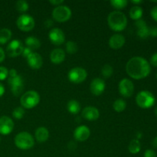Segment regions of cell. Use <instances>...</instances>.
Masks as SVG:
<instances>
[{
  "mask_svg": "<svg viewBox=\"0 0 157 157\" xmlns=\"http://www.w3.org/2000/svg\"><path fill=\"white\" fill-rule=\"evenodd\" d=\"M126 71L131 78L140 80L148 76L151 71L150 63L142 57L130 58L126 65Z\"/></svg>",
  "mask_w": 157,
  "mask_h": 157,
  "instance_id": "cell-1",
  "label": "cell"
},
{
  "mask_svg": "<svg viewBox=\"0 0 157 157\" xmlns=\"http://www.w3.org/2000/svg\"><path fill=\"white\" fill-rule=\"evenodd\" d=\"M107 23L110 29L114 32H121L127 27V18L123 12L113 11L107 17Z\"/></svg>",
  "mask_w": 157,
  "mask_h": 157,
  "instance_id": "cell-2",
  "label": "cell"
},
{
  "mask_svg": "<svg viewBox=\"0 0 157 157\" xmlns=\"http://www.w3.org/2000/svg\"><path fill=\"white\" fill-rule=\"evenodd\" d=\"M15 144L18 149L28 150L32 149L35 145V140L33 136L28 132H21L15 136Z\"/></svg>",
  "mask_w": 157,
  "mask_h": 157,
  "instance_id": "cell-3",
  "label": "cell"
},
{
  "mask_svg": "<svg viewBox=\"0 0 157 157\" xmlns=\"http://www.w3.org/2000/svg\"><path fill=\"white\" fill-rule=\"evenodd\" d=\"M40 102V96L35 90H29L25 92L20 99V103L23 108L32 109L36 107Z\"/></svg>",
  "mask_w": 157,
  "mask_h": 157,
  "instance_id": "cell-4",
  "label": "cell"
},
{
  "mask_svg": "<svg viewBox=\"0 0 157 157\" xmlns=\"http://www.w3.org/2000/svg\"><path fill=\"white\" fill-rule=\"evenodd\" d=\"M136 104L141 108L147 109L154 105L156 98L151 92L148 90H141L136 95Z\"/></svg>",
  "mask_w": 157,
  "mask_h": 157,
  "instance_id": "cell-5",
  "label": "cell"
},
{
  "mask_svg": "<svg viewBox=\"0 0 157 157\" xmlns=\"http://www.w3.org/2000/svg\"><path fill=\"white\" fill-rule=\"evenodd\" d=\"M71 16V10L67 6H57L52 11V18L58 22L68 21Z\"/></svg>",
  "mask_w": 157,
  "mask_h": 157,
  "instance_id": "cell-6",
  "label": "cell"
},
{
  "mask_svg": "<svg viewBox=\"0 0 157 157\" xmlns=\"http://www.w3.org/2000/svg\"><path fill=\"white\" fill-rule=\"evenodd\" d=\"M17 27L23 32H29L35 28V22L34 18L31 15L23 14L18 17L16 21Z\"/></svg>",
  "mask_w": 157,
  "mask_h": 157,
  "instance_id": "cell-7",
  "label": "cell"
},
{
  "mask_svg": "<svg viewBox=\"0 0 157 157\" xmlns=\"http://www.w3.org/2000/svg\"><path fill=\"white\" fill-rule=\"evenodd\" d=\"M68 79L71 82L74 84H80L86 80L87 77V73L86 70L80 67H76L72 68L68 72Z\"/></svg>",
  "mask_w": 157,
  "mask_h": 157,
  "instance_id": "cell-8",
  "label": "cell"
},
{
  "mask_svg": "<svg viewBox=\"0 0 157 157\" xmlns=\"http://www.w3.org/2000/svg\"><path fill=\"white\" fill-rule=\"evenodd\" d=\"M9 86H10L12 93L14 96L18 97L24 90V80L22 79L21 76L17 75L14 78H9L8 80Z\"/></svg>",
  "mask_w": 157,
  "mask_h": 157,
  "instance_id": "cell-9",
  "label": "cell"
},
{
  "mask_svg": "<svg viewBox=\"0 0 157 157\" xmlns=\"http://www.w3.org/2000/svg\"><path fill=\"white\" fill-rule=\"evenodd\" d=\"M24 46L19 40H13L6 47V53L10 58H15L22 54Z\"/></svg>",
  "mask_w": 157,
  "mask_h": 157,
  "instance_id": "cell-10",
  "label": "cell"
},
{
  "mask_svg": "<svg viewBox=\"0 0 157 157\" xmlns=\"http://www.w3.org/2000/svg\"><path fill=\"white\" fill-rule=\"evenodd\" d=\"M119 92L124 98H130L134 92V84L130 80L124 78L119 83Z\"/></svg>",
  "mask_w": 157,
  "mask_h": 157,
  "instance_id": "cell-11",
  "label": "cell"
},
{
  "mask_svg": "<svg viewBox=\"0 0 157 157\" xmlns=\"http://www.w3.org/2000/svg\"><path fill=\"white\" fill-rule=\"evenodd\" d=\"M49 39L55 45L62 44L65 41V35L63 31L58 28L52 29L49 32Z\"/></svg>",
  "mask_w": 157,
  "mask_h": 157,
  "instance_id": "cell-12",
  "label": "cell"
},
{
  "mask_svg": "<svg viewBox=\"0 0 157 157\" xmlns=\"http://www.w3.org/2000/svg\"><path fill=\"white\" fill-rule=\"evenodd\" d=\"M14 123L10 117L2 116L0 117V134L8 135L13 130Z\"/></svg>",
  "mask_w": 157,
  "mask_h": 157,
  "instance_id": "cell-13",
  "label": "cell"
},
{
  "mask_svg": "<svg viewBox=\"0 0 157 157\" xmlns=\"http://www.w3.org/2000/svg\"><path fill=\"white\" fill-rule=\"evenodd\" d=\"M105 81L103 79H101V78H94L91 81V83H90V92L94 95H95V96H99V95L102 94L104 93V90H105Z\"/></svg>",
  "mask_w": 157,
  "mask_h": 157,
  "instance_id": "cell-14",
  "label": "cell"
},
{
  "mask_svg": "<svg viewBox=\"0 0 157 157\" xmlns=\"http://www.w3.org/2000/svg\"><path fill=\"white\" fill-rule=\"evenodd\" d=\"M28 64L31 68L34 70H38L41 68L43 64V58L41 55L36 52H32L27 58Z\"/></svg>",
  "mask_w": 157,
  "mask_h": 157,
  "instance_id": "cell-15",
  "label": "cell"
},
{
  "mask_svg": "<svg viewBox=\"0 0 157 157\" xmlns=\"http://www.w3.org/2000/svg\"><path fill=\"white\" fill-rule=\"evenodd\" d=\"M90 135V129L87 127V126L81 125L77 127L74 133V136H75V140L80 142H83V141L87 140L89 138Z\"/></svg>",
  "mask_w": 157,
  "mask_h": 157,
  "instance_id": "cell-16",
  "label": "cell"
},
{
  "mask_svg": "<svg viewBox=\"0 0 157 157\" xmlns=\"http://www.w3.org/2000/svg\"><path fill=\"white\" fill-rule=\"evenodd\" d=\"M126 39L124 36L121 34H115L112 35L109 39V45L111 48L117 50V49L121 48L125 44Z\"/></svg>",
  "mask_w": 157,
  "mask_h": 157,
  "instance_id": "cell-17",
  "label": "cell"
},
{
  "mask_svg": "<svg viewBox=\"0 0 157 157\" xmlns=\"http://www.w3.org/2000/svg\"><path fill=\"white\" fill-rule=\"evenodd\" d=\"M83 117L87 121H96L99 118L100 113L98 109L94 107H86L81 113Z\"/></svg>",
  "mask_w": 157,
  "mask_h": 157,
  "instance_id": "cell-18",
  "label": "cell"
},
{
  "mask_svg": "<svg viewBox=\"0 0 157 157\" xmlns=\"http://www.w3.org/2000/svg\"><path fill=\"white\" fill-rule=\"evenodd\" d=\"M65 52L61 48L54 49L50 55V60L53 64H59L65 59Z\"/></svg>",
  "mask_w": 157,
  "mask_h": 157,
  "instance_id": "cell-19",
  "label": "cell"
},
{
  "mask_svg": "<svg viewBox=\"0 0 157 157\" xmlns=\"http://www.w3.org/2000/svg\"><path fill=\"white\" fill-rule=\"evenodd\" d=\"M35 139L39 143H44L49 137V131L46 127H40L35 132Z\"/></svg>",
  "mask_w": 157,
  "mask_h": 157,
  "instance_id": "cell-20",
  "label": "cell"
},
{
  "mask_svg": "<svg viewBox=\"0 0 157 157\" xmlns=\"http://www.w3.org/2000/svg\"><path fill=\"white\" fill-rule=\"evenodd\" d=\"M25 44L27 45V48H30L31 50H36L41 47V41L39 39L34 36L28 37L25 39Z\"/></svg>",
  "mask_w": 157,
  "mask_h": 157,
  "instance_id": "cell-21",
  "label": "cell"
},
{
  "mask_svg": "<svg viewBox=\"0 0 157 157\" xmlns=\"http://www.w3.org/2000/svg\"><path fill=\"white\" fill-rule=\"evenodd\" d=\"M67 109L72 114H78L81 110V104L75 100H71L67 104Z\"/></svg>",
  "mask_w": 157,
  "mask_h": 157,
  "instance_id": "cell-22",
  "label": "cell"
},
{
  "mask_svg": "<svg viewBox=\"0 0 157 157\" xmlns=\"http://www.w3.org/2000/svg\"><path fill=\"white\" fill-rule=\"evenodd\" d=\"M143 15V9L139 6H134L130 9V17L133 20L141 19Z\"/></svg>",
  "mask_w": 157,
  "mask_h": 157,
  "instance_id": "cell-23",
  "label": "cell"
},
{
  "mask_svg": "<svg viewBox=\"0 0 157 157\" xmlns=\"http://www.w3.org/2000/svg\"><path fill=\"white\" fill-rule=\"evenodd\" d=\"M12 33L10 29H0V44H5L12 38Z\"/></svg>",
  "mask_w": 157,
  "mask_h": 157,
  "instance_id": "cell-24",
  "label": "cell"
},
{
  "mask_svg": "<svg viewBox=\"0 0 157 157\" xmlns=\"http://www.w3.org/2000/svg\"><path fill=\"white\" fill-rule=\"evenodd\" d=\"M141 149V144L138 140L135 139L133 140L130 141V144H129L128 150L129 152L132 154H136V153H139Z\"/></svg>",
  "mask_w": 157,
  "mask_h": 157,
  "instance_id": "cell-25",
  "label": "cell"
},
{
  "mask_svg": "<svg viewBox=\"0 0 157 157\" xmlns=\"http://www.w3.org/2000/svg\"><path fill=\"white\" fill-rule=\"evenodd\" d=\"M127 107V104L123 99H117L113 102V108L116 112L121 113L123 112Z\"/></svg>",
  "mask_w": 157,
  "mask_h": 157,
  "instance_id": "cell-26",
  "label": "cell"
},
{
  "mask_svg": "<svg viewBox=\"0 0 157 157\" xmlns=\"http://www.w3.org/2000/svg\"><path fill=\"white\" fill-rule=\"evenodd\" d=\"M15 8H16V10L19 12L20 13H24V12H27L29 8V6L26 1L19 0V1H18L15 3Z\"/></svg>",
  "mask_w": 157,
  "mask_h": 157,
  "instance_id": "cell-27",
  "label": "cell"
},
{
  "mask_svg": "<svg viewBox=\"0 0 157 157\" xmlns=\"http://www.w3.org/2000/svg\"><path fill=\"white\" fill-rule=\"evenodd\" d=\"M137 35L141 39H146L150 36V28L147 27V25L141 27L138 29Z\"/></svg>",
  "mask_w": 157,
  "mask_h": 157,
  "instance_id": "cell-28",
  "label": "cell"
},
{
  "mask_svg": "<svg viewBox=\"0 0 157 157\" xmlns=\"http://www.w3.org/2000/svg\"><path fill=\"white\" fill-rule=\"evenodd\" d=\"M110 4L113 8L117 9H123L127 6L128 1L127 0H112Z\"/></svg>",
  "mask_w": 157,
  "mask_h": 157,
  "instance_id": "cell-29",
  "label": "cell"
},
{
  "mask_svg": "<svg viewBox=\"0 0 157 157\" xmlns=\"http://www.w3.org/2000/svg\"><path fill=\"white\" fill-rule=\"evenodd\" d=\"M65 48L67 53L71 54V55L75 54L77 52H78V45H77V44L75 42V41H68L67 43H66Z\"/></svg>",
  "mask_w": 157,
  "mask_h": 157,
  "instance_id": "cell-30",
  "label": "cell"
},
{
  "mask_svg": "<svg viewBox=\"0 0 157 157\" xmlns=\"http://www.w3.org/2000/svg\"><path fill=\"white\" fill-rule=\"evenodd\" d=\"M113 73V69L110 64H105L101 69V74L105 78H108L112 76Z\"/></svg>",
  "mask_w": 157,
  "mask_h": 157,
  "instance_id": "cell-31",
  "label": "cell"
},
{
  "mask_svg": "<svg viewBox=\"0 0 157 157\" xmlns=\"http://www.w3.org/2000/svg\"><path fill=\"white\" fill-rule=\"evenodd\" d=\"M25 115V110L23 107H18L14 109L13 112H12V116L14 118L17 120H21V118H23Z\"/></svg>",
  "mask_w": 157,
  "mask_h": 157,
  "instance_id": "cell-32",
  "label": "cell"
},
{
  "mask_svg": "<svg viewBox=\"0 0 157 157\" xmlns=\"http://www.w3.org/2000/svg\"><path fill=\"white\" fill-rule=\"evenodd\" d=\"M9 76V71L4 66L0 67V81H4Z\"/></svg>",
  "mask_w": 157,
  "mask_h": 157,
  "instance_id": "cell-33",
  "label": "cell"
},
{
  "mask_svg": "<svg viewBox=\"0 0 157 157\" xmlns=\"http://www.w3.org/2000/svg\"><path fill=\"white\" fill-rule=\"evenodd\" d=\"M144 157H156V153L153 150H147L144 153Z\"/></svg>",
  "mask_w": 157,
  "mask_h": 157,
  "instance_id": "cell-34",
  "label": "cell"
},
{
  "mask_svg": "<svg viewBox=\"0 0 157 157\" xmlns=\"http://www.w3.org/2000/svg\"><path fill=\"white\" fill-rule=\"evenodd\" d=\"M150 64L154 67H157V52L152 55L151 58H150Z\"/></svg>",
  "mask_w": 157,
  "mask_h": 157,
  "instance_id": "cell-35",
  "label": "cell"
},
{
  "mask_svg": "<svg viewBox=\"0 0 157 157\" xmlns=\"http://www.w3.org/2000/svg\"><path fill=\"white\" fill-rule=\"evenodd\" d=\"M150 15H151L152 18H153V19H154L157 22V6H154V7L151 9Z\"/></svg>",
  "mask_w": 157,
  "mask_h": 157,
  "instance_id": "cell-36",
  "label": "cell"
},
{
  "mask_svg": "<svg viewBox=\"0 0 157 157\" xmlns=\"http://www.w3.org/2000/svg\"><path fill=\"white\" fill-rule=\"evenodd\" d=\"M32 53V50H31L30 48H29L26 47L24 48V50H23V52L21 55H22V56L24 57V58H27L28 57H29Z\"/></svg>",
  "mask_w": 157,
  "mask_h": 157,
  "instance_id": "cell-37",
  "label": "cell"
},
{
  "mask_svg": "<svg viewBox=\"0 0 157 157\" xmlns=\"http://www.w3.org/2000/svg\"><path fill=\"white\" fill-rule=\"evenodd\" d=\"M150 36L156 38L157 37V26L150 28Z\"/></svg>",
  "mask_w": 157,
  "mask_h": 157,
  "instance_id": "cell-38",
  "label": "cell"
},
{
  "mask_svg": "<svg viewBox=\"0 0 157 157\" xmlns=\"http://www.w3.org/2000/svg\"><path fill=\"white\" fill-rule=\"evenodd\" d=\"M135 25H136V26L137 27V29H140V28L147 25V23H146L145 21H144V20L140 19V20H137V21H136Z\"/></svg>",
  "mask_w": 157,
  "mask_h": 157,
  "instance_id": "cell-39",
  "label": "cell"
},
{
  "mask_svg": "<svg viewBox=\"0 0 157 157\" xmlns=\"http://www.w3.org/2000/svg\"><path fill=\"white\" fill-rule=\"evenodd\" d=\"M49 2H50L52 5H53V6H56L57 7V6H61V4L64 3V1H63V0H54V1L53 0H51Z\"/></svg>",
  "mask_w": 157,
  "mask_h": 157,
  "instance_id": "cell-40",
  "label": "cell"
},
{
  "mask_svg": "<svg viewBox=\"0 0 157 157\" xmlns=\"http://www.w3.org/2000/svg\"><path fill=\"white\" fill-rule=\"evenodd\" d=\"M9 78H14V77L18 75V72H17V71L15 69H11L9 71Z\"/></svg>",
  "mask_w": 157,
  "mask_h": 157,
  "instance_id": "cell-41",
  "label": "cell"
},
{
  "mask_svg": "<svg viewBox=\"0 0 157 157\" xmlns=\"http://www.w3.org/2000/svg\"><path fill=\"white\" fill-rule=\"evenodd\" d=\"M5 58H6V54H5L4 50L0 47V63H2L4 61Z\"/></svg>",
  "mask_w": 157,
  "mask_h": 157,
  "instance_id": "cell-42",
  "label": "cell"
},
{
  "mask_svg": "<svg viewBox=\"0 0 157 157\" xmlns=\"http://www.w3.org/2000/svg\"><path fill=\"white\" fill-rule=\"evenodd\" d=\"M4 93H5V87L4 86L0 83V98H1L2 96H3Z\"/></svg>",
  "mask_w": 157,
  "mask_h": 157,
  "instance_id": "cell-43",
  "label": "cell"
},
{
  "mask_svg": "<svg viewBox=\"0 0 157 157\" xmlns=\"http://www.w3.org/2000/svg\"><path fill=\"white\" fill-rule=\"evenodd\" d=\"M152 146H153L154 148L157 149V136L152 141Z\"/></svg>",
  "mask_w": 157,
  "mask_h": 157,
  "instance_id": "cell-44",
  "label": "cell"
},
{
  "mask_svg": "<svg viewBox=\"0 0 157 157\" xmlns=\"http://www.w3.org/2000/svg\"><path fill=\"white\" fill-rule=\"evenodd\" d=\"M44 25H45L46 27L49 28V27H50V26L52 25V20H50V19H48L47 21H46L45 22H44Z\"/></svg>",
  "mask_w": 157,
  "mask_h": 157,
  "instance_id": "cell-45",
  "label": "cell"
},
{
  "mask_svg": "<svg viewBox=\"0 0 157 157\" xmlns=\"http://www.w3.org/2000/svg\"><path fill=\"white\" fill-rule=\"evenodd\" d=\"M131 2L133 3V4H135L136 6H138V5L143 3V1H141V0H137V1H135V0H132Z\"/></svg>",
  "mask_w": 157,
  "mask_h": 157,
  "instance_id": "cell-46",
  "label": "cell"
},
{
  "mask_svg": "<svg viewBox=\"0 0 157 157\" xmlns=\"http://www.w3.org/2000/svg\"><path fill=\"white\" fill-rule=\"evenodd\" d=\"M155 114H156V116L157 117V106L156 107V108H155Z\"/></svg>",
  "mask_w": 157,
  "mask_h": 157,
  "instance_id": "cell-47",
  "label": "cell"
},
{
  "mask_svg": "<svg viewBox=\"0 0 157 157\" xmlns=\"http://www.w3.org/2000/svg\"><path fill=\"white\" fill-rule=\"evenodd\" d=\"M0 141H1V137H0Z\"/></svg>",
  "mask_w": 157,
  "mask_h": 157,
  "instance_id": "cell-48",
  "label": "cell"
},
{
  "mask_svg": "<svg viewBox=\"0 0 157 157\" xmlns=\"http://www.w3.org/2000/svg\"><path fill=\"white\" fill-rule=\"evenodd\" d=\"M156 78H157V74H156Z\"/></svg>",
  "mask_w": 157,
  "mask_h": 157,
  "instance_id": "cell-49",
  "label": "cell"
}]
</instances>
